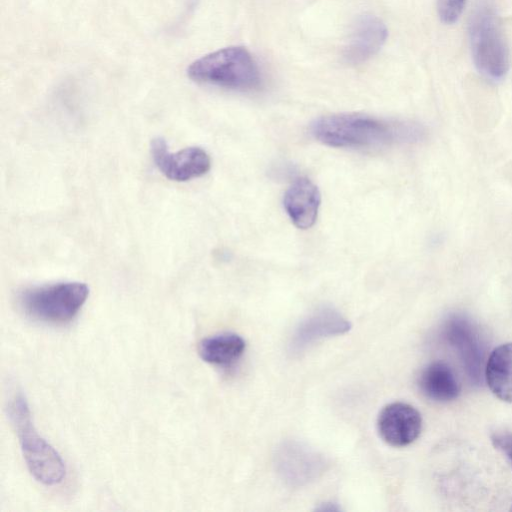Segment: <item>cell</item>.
Masks as SVG:
<instances>
[{
	"label": "cell",
	"instance_id": "5",
	"mask_svg": "<svg viewBox=\"0 0 512 512\" xmlns=\"http://www.w3.org/2000/svg\"><path fill=\"white\" fill-rule=\"evenodd\" d=\"M89 295V288L81 282H61L31 287L21 291L18 303L30 318L51 324L72 320Z\"/></svg>",
	"mask_w": 512,
	"mask_h": 512
},
{
	"label": "cell",
	"instance_id": "17",
	"mask_svg": "<svg viewBox=\"0 0 512 512\" xmlns=\"http://www.w3.org/2000/svg\"><path fill=\"white\" fill-rule=\"evenodd\" d=\"M492 444L504 454L512 467V433L497 431L491 435Z\"/></svg>",
	"mask_w": 512,
	"mask_h": 512
},
{
	"label": "cell",
	"instance_id": "10",
	"mask_svg": "<svg viewBox=\"0 0 512 512\" xmlns=\"http://www.w3.org/2000/svg\"><path fill=\"white\" fill-rule=\"evenodd\" d=\"M387 28L376 16L358 18L345 47L344 58L353 65L368 61L378 53L387 39Z\"/></svg>",
	"mask_w": 512,
	"mask_h": 512
},
{
	"label": "cell",
	"instance_id": "1",
	"mask_svg": "<svg viewBox=\"0 0 512 512\" xmlns=\"http://www.w3.org/2000/svg\"><path fill=\"white\" fill-rule=\"evenodd\" d=\"M311 133L319 142L338 148H379L421 141L425 129L414 122L361 114H332L315 120Z\"/></svg>",
	"mask_w": 512,
	"mask_h": 512
},
{
	"label": "cell",
	"instance_id": "13",
	"mask_svg": "<svg viewBox=\"0 0 512 512\" xmlns=\"http://www.w3.org/2000/svg\"><path fill=\"white\" fill-rule=\"evenodd\" d=\"M417 383L422 394L435 402H450L460 394V385L454 371L442 361L426 365L421 370Z\"/></svg>",
	"mask_w": 512,
	"mask_h": 512
},
{
	"label": "cell",
	"instance_id": "9",
	"mask_svg": "<svg viewBox=\"0 0 512 512\" xmlns=\"http://www.w3.org/2000/svg\"><path fill=\"white\" fill-rule=\"evenodd\" d=\"M349 329L350 323L337 310L319 308L298 324L289 342V352L300 354L315 342L341 335Z\"/></svg>",
	"mask_w": 512,
	"mask_h": 512
},
{
	"label": "cell",
	"instance_id": "8",
	"mask_svg": "<svg viewBox=\"0 0 512 512\" xmlns=\"http://www.w3.org/2000/svg\"><path fill=\"white\" fill-rule=\"evenodd\" d=\"M377 429L380 437L394 447L413 443L422 430V417L410 404L394 402L386 405L379 413Z\"/></svg>",
	"mask_w": 512,
	"mask_h": 512
},
{
	"label": "cell",
	"instance_id": "7",
	"mask_svg": "<svg viewBox=\"0 0 512 512\" xmlns=\"http://www.w3.org/2000/svg\"><path fill=\"white\" fill-rule=\"evenodd\" d=\"M444 335L459 354L469 377L475 382L481 380L485 346L473 323L461 315H453L445 323Z\"/></svg>",
	"mask_w": 512,
	"mask_h": 512
},
{
	"label": "cell",
	"instance_id": "15",
	"mask_svg": "<svg viewBox=\"0 0 512 512\" xmlns=\"http://www.w3.org/2000/svg\"><path fill=\"white\" fill-rule=\"evenodd\" d=\"M245 340L238 334L226 332L204 338L198 346L201 359L225 366L237 361L245 351Z\"/></svg>",
	"mask_w": 512,
	"mask_h": 512
},
{
	"label": "cell",
	"instance_id": "6",
	"mask_svg": "<svg viewBox=\"0 0 512 512\" xmlns=\"http://www.w3.org/2000/svg\"><path fill=\"white\" fill-rule=\"evenodd\" d=\"M151 155L160 172L172 181H188L205 175L211 167L208 153L196 146L170 152L165 139L151 141Z\"/></svg>",
	"mask_w": 512,
	"mask_h": 512
},
{
	"label": "cell",
	"instance_id": "12",
	"mask_svg": "<svg viewBox=\"0 0 512 512\" xmlns=\"http://www.w3.org/2000/svg\"><path fill=\"white\" fill-rule=\"evenodd\" d=\"M321 195L317 186L308 178L295 179L284 194V208L300 229L312 227L317 219Z\"/></svg>",
	"mask_w": 512,
	"mask_h": 512
},
{
	"label": "cell",
	"instance_id": "4",
	"mask_svg": "<svg viewBox=\"0 0 512 512\" xmlns=\"http://www.w3.org/2000/svg\"><path fill=\"white\" fill-rule=\"evenodd\" d=\"M8 416L18 435L22 454L31 475L47 486L61 483L66 473L64 461L37 433L23 394L18 393L10 400Z\"/></svg>",
	"mask_w": 512,
	"mask_h": 512
},
{
	"label": "cell",
	"instance_id": "2",
	"mask_svg": "<svg viewBox=\"0 0 512 512\" xmlns=\"http://www.w3.org/2000/svg\"><path fill=\"white\" fill-rule=\"evenodd\" d=\"M468 36L477 71L489 80H502L510 68V53L492 0L477 1L469 19Z\"/></svg>",
	"mask_w": 512,
	"mask_h": 512
},
{
	"label": "cell",
	"instance_id": "11",
	"mask_svg": "<svg viewBox=\"0 0 512 512\" xmlns=\"http://www.w3.org/2000/svg\"><path fill=\"white\" fill-rule=\"evenodd\" d=\"M276 459L279 473L291 485H302L311 481L323 466V461L316 453L298 443L284 444Z\"/></svg>",
	"mask_w": 512,
	"mask_h": 512
},
{
	"label": "cell",
	"instance_id": "14",
	"mask_svg": "<svg viewBox=\"0 0 512 512\" xmlns=\"http://www.w3.org/2000/svg\"><path fill=\"white\" fill-rule=\"evenodd\" d=\"M484 377L497 398L512 403V342L502 344L491 352Z\"/></svg>",
	"mask_w": 512,
	"mask_h": 512
},
{
	"label": "cell",
	"instance_id": "3",
	"mask_svg": "<svg viewBox=\"0 0 512 512\" xmlns=\"http://www.w3.org/2000/svg\"><path fill=\"white\" fill-rule=\"evenodd\" d=\"M187 74L196 83L241 92L257 90L262 84L256 60L240 46L222 48L195 60Z\"/></svg>",
	"mask_w": 512,
	"mask_h": 512
},
{
	"label": "cell",
	"instance_id": "16",
	"mask_svg": "<svg viewBox=\"0 0 512 512\" xmlns=\"http://www.w3.org/2000/svg\"><path fill=\"white\" fill-rule=\"evenodd\" d=\"M466 0H437V11L440 20L446 25L458 21L465 8Z\"/></svg>",
	"mask_w": 512,
	"mask_h": 512
}]
</instances>
